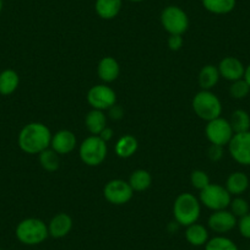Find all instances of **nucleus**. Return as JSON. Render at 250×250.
Masks as SVG:
<instances>
[{"instance_id":"58836bf2","label":"nucleus","mask_w":250,"mask_h":250,"mask_svg":"<svg viewBox=\"0 0 250 250\" xmlns=\"http://www.w3.org/2000/svg\"><path fill=\"white\" fill-rule=\"evenodd\" d=\"M130 3H141V1H145V0H128Z\"/></svg>"},{"instance_id":"cd10ccee","label":"nucleus","mask_w":250,"mask_h":250,"mask_svg":"<svg viewBox=\"0 0 250 250\" xmlns=\"http://www.w3.org/2000/svg\"><path fill=\"white\" fill-rule=\"evenodd\" d=\"M205 250H239L238 245L226 235H215L205 244Z\"/></svg>"},{"instance_id":"f8f14e48","label":"nucleus","mask_w":250,"mask_h":250,"mask_svg":"<svg viewBox=\"0 0 250 250\" xmlns=\"http://www.w3.org/2000/svg\"><path fill=\"white\" fill-rule=\"evenodd\" d=\"M238 225V218L229 210L212 211L208 220V226L217 235H225L226 233L234 229Z\"/></svg>"},{"instance_id":"aec40b11","label":"nucleus","mask_w":250,"mask_h":250,"mask_svg":"<svg viewBox=\"0 0 250 250\" xmlns=\"http://www.w3.org/2000/svg\"><path fill=\"white\" fill-rule=\"evenodd\" d=\"M85 126L91 135H100L101 131L107 126V117L103 110L92 109L85 118Z\"/></svg>"},{"instance_id":"4c0bfd02","label":"nucleus","mask_w":250,"mask_h":250,"mask_svg":"<svg viewBox=\"0 0 250 250\" xmlns=\"http://www.w3.org/2000/svg\"><path fill=\"white\" fill-rule=\"evenodd\" d=\"M3 8H4V1L3 0H0V13L3 11Z\"/></svg>"},{"instance_id":"7c9ffc66","label":"nucleus","mask_w":250,"mask_h":250,"mask_svg":"<svg viewBox=\"0 0 250 250\" xmlns=\"http://www.w3.org/2000/svg\"><path fill=\"white\" fill-rule=\"evenodd\" d=\"M190 183L193 185V188H195L196 190L201 191L203 189H205L208 184H210V177L206 172L201 169H195L191 172L190 174Z\"/></svg>"},{"instance_id":"412c9836","label":"nucleus","mask_w":250,"mask_h":250,"mask_svg":"<svg viewBox=\"0 0 250 250\" xmlns=\"http://www.w3.org/2000/svg\"><path fill=\"white\" fill-rule=\"evenodd\" d=\"M20 76L13 69H5L0 73V95L10 96L18 90Z\"/></svg>"},{"instance_id":"393cba45","label":"nucleus","mask_w":250,"mask_h":250,"mask_svg":"<svg viewBox=\"0 0 250 250\" xmlns=\"http://www.w3.org/2000/svg\"><path fill=\"white\" fill-rule=\"evenodd\" d=\"M129 184L134 191H145L152 184V175L146 169H136L131 173Z\"/></svg>"},{"instance_id":"1a4fd4ad","label":"nucleus","mask_w":250,"mask_h":250,"mask_svg":"<svg viewBox=\"0 0 250 250\" xmlns=\"http://www.w3.org/2000/svg\"><path fill=\"white\" fill-rule=\"evenodd\" d=\"M104 199L112 205H125L133 199L134 190L129 182L123 179L109 180L103 188Z\"/></svg>"},{"instance_id":"423d86ee","label":"nucleus","mask_w":250,"mask_h":250,"mask_svg":"<svg viewBox=\"0 0 250 250\" xmlns=\"http://www.w3.org/2000/svg\"><path fill=\"white\" fill-rule=\"evenodd\" d=\"M199 200L208 210L220 211L229 208L232 195L228 193V190L223 185L210 183L205 189L200 191Z\"/></svg>"},{"instance_id":"0eeeda50","label":"nucleus","mask_w":250,"mask_h":250,"mask_svg":"<svg viewBox=\"0 0 250 250\" xmlns=\"http://www.w3.org/2000/svg\"><path fill=\"white\" fill-rule=\"evenodd\" d=\"M161 23L162 27L169 35L183 36L189 28V16L177 5H169L165 8L161 13Z\"/></svg>"},{"instance_id":"f257e3e1","label":"nucleus","mask_w":250,"mask_h":250,"mask_svg":"<svg viewBox=\"0 0 250 250\" xmlns=\"http://www.w3.org/2000/svg\"><path fill=\"white\" fill-rule=\"evenodd\" d=\"M52 135L49 128L43 123H28L19 133V147L27 155H40L42 151L50 147Z\"/></svg>"},{"instance_id":"9d476101","label":"nucleus","mask_w":250,"mask_h":250,"mask_svg":"<svg viewBox=\"0 0 250 250\" xmlns=\"http://www.w3.org/2000/svg\"><path fill=\"white\" fill-rule=\"evenodd\" d=\"M87 102L92 109L104 112L117 103V93L107 83L92 86L87 92Z\"/></svg>"},{"instance_id":"7ed1b4c3","label":"nucleus","mask_w":250,"mask_h":250,"mask_svg":"<svg viewBox=\"0 0 250 250\" xmlns=\"http://www.w3.org/2000/svg\"><path fill=\"white\" fill-rule=\"evenodd\" d=\"M15 235L19 242L22 243L23 245L33 247V245L42 244L49 237L48 225L41 218H25L16 226Z\"/></svg>"},{"instance_id":"c756f323","label":"nucleus","mask_w":250,"mask_h":250,"mask_svg":"<svg viewBox=\"0 0 250 250\" xmlns=\"http://www.w3.org/2000/svg\"><path fill=\"white\" fill-rule=\"evenodd\" d=\"M250 93V87L244 79L233 81L229 86V95L234 100H243Z\"/></svg>"},{"instance_id":"39448f33","label":"nucleus","mask_w":250,"mask_h":250,"mask_svg":"<svg viewBox=\"0 0 250 250\" xmlns=\"http://www.w3.org/2000/svg\"><path fill=\"white\" fill-rule=\"evenodd\" d=\"M107 143L98 135H91L81 143L79 155L81 161L88 167H97L104 162L107 157Z\"/></svg>"},{"instance_id":"f03ea898","label":"nucleus","mask_w":250,"mask_h":250,"mask_svg":"<svg viewBox=\"0 0 250 250\" xmlns=\"http://www.w3.org/2000/svg\"><path fill=\"white\" fill-rule=\"evenodd\" d=\"M201 213V203L190 193H183L177 196L173 204V216L179 226L188 227L198 222Z\"/></svg>"},{"instance_id":"e433bc0d","label":"nucleus","mask_w":250,"mask_h":250,"mask_svg":"<svg viewBox=\"0 0 250 250\" xmlns=\"http://www.w3.org/2000/svg\"><path fill=\"white\" fill-rule=\"evenodd\" d=\"M243 79L247 81V83L249 85V87H250V64L248 66H245V73H244V78Z\"/></svg>"},{"instance_id":"4be33fe9","label":"nucleus","mask_w":250,"mask_h":250,"mask_svg":"<svg viewBox=\"0 0 250 250\" xmlns=\"http://www.w3.org/2000/svg\"><path fill=\"white\" fill-rule=\"evenodd\" d=\"M220 78L221 75L217 66L208 64V65L203 66L199 73V85H200L201 90L211 91L217 85Z\"/></svg>"},{"instance_id":"c85d7f7f","label":"nucleus","mask_w":250,"mask_h":250,"mask_svg":"<svg viewBox=\"0 0 250 250\" xmlns=\"http://www.w3.org/2000/svg\"><path fill=\"white\" fill-rule=\"evenodd\" d=\"M229 211L239 220L250 212L249 201L242 196H234L229 204Z\"/></svg>"},{"instance_id":"c9c22d12","label":"nucleus","mask_w":250,"mask_h":250,"mask_svg":"<svg viewBox=\"0 0 250 250\" xmlns=\"http://www.w3.org/2000/svg\"><path fill=\"white\" fill-rule=\"evenodd\" d=\"M113 135H114V131H113V129L109 128V126H105V128L101 131V134L98 136H100L103 141L108 143V141L112 140Z\"/></svg>"},{"instance_id":"f3484780","label":"nucleus","mask_w":250,"mask_h":250,"mask_svg":"<svg viewBox=\"0 0 250 250\" xmlns=\"http://www.w3.org/2000/svg\"><path fill=\"white\" fill-rule=\"evenodd\" d=\"M250 180L244 172H233L228 175L226 180V189L232 196H240L244 194L249 188Z\"/></svg>"},{"instance_id":"2eb2a0df","label":"nucleus","mask_w":250,"mask_h":250,"mask_svg":"<svg viewBox=\"0 0 250 250\" xmlns=\"http://www.w3.org/2000/svg\"><path fill=\"white\" fill-rule=\"evenodd\" d=\"M73 229V218L65 212L57 213L48 223L49 237L54 239H60L69 234Z\"/></svg>"},{"instance_id":"72a5a7b5","label":"nucleus","mask_w":250,"mask_h":250,"mask_svg":"<svg viewBox=\"0 0 250 250\" xmlns=\"http://www.w3.org/2000/svg\"><path fill=\"white\" fill-rule=\"evenodd\" d=\"M168 48L173 52H177L180 48L183 47V43H184V40H183V36L180 35H169V38L167 41Z\"/></svg>"},{"instance_id":"2f4dec72","label":"nucleus","mask_w":250,"mask_h":250,"mask_svg":"<svg viewBox=\"0 0 250 250\" xmlns=\"http://www.w3.org/2000/svg\"><path fill=\"white\" fill-rule=\"evenodd\" d=\"M238 230H239L240 235L245 239L250 240V212L248 215H245L244 217L239 218L238 220Z\"/></svg>"},{"instance_id":"a878e982","label":"nucleus","mask_w":250,"mask_h":250,"mask_svg":"<svg viewBox=\"0 0 250 250\" xmlns=\"http://www.w3.org/2000/svg\"><path fill=\"white\" fill-rule=\"evenodd\" d=\"M229 123L234 134L245 133V131L250 130V115L244 109H235L230 114Z\"/></svg>"},{"instance_id":"bb28decb","label":"nucleus","mask_w":250,"mask_h":250,"mask_svg":"<svg viewBox=\"0 0 250 250\" xmlns=\"http://www.w3.org/2000/svg\"><path fill=\"white\" fill-rule=\"evenodd\" d=\"M40 158V163L42 166V168L47 172H55V170L59 169L60 167V160L59 155L55 152L53 148H47V150L42 151V152L38 155Z\"/></svg>"},{"instance_id":"a211bd4d","label":"nucleus","mask_w":250,"mask_h":250,"mask_svg":"<svg viewBox=\"0 0 250 250\" xmlns=\"http://www.w3.org/2000/svg\"><path fill=\"white\" fill-rule=\"evenodd\" d=\"M123 0H96L95 10L103 20H113L119 15Z\"/></svg>"},{"instance_id":"20e7f679","label":"nucleus","mask_w":250,"mask_h":250,"mask_svg":"<svg viewBox=\"0 0 250 250\" xmlns=\"http://www.w3.org/2000/svg\"><path fill=\"white\" fill-rule=\"evenodd\" d=\"M193 110L200 119L205 122L216 119L222 114V103L220 98L211 91L201 90L193 98Z\"/></svg>"},{"instance_id":"6e6552de","label":"nucleus","mask_w":250,"mask_h":250,"mask_svg":"<svg viewBox=\"0 0 250 250\" xmlns=\"http://www.w3.org/2000/svg\"><path fill=\"white\" fill-rule=\"evenodd\" d=\"M205 134L210 144L225 147L232 140L234 131L230 126L229 120L218 117L216 119L208 122L205 126Z\"/></svg>"},{"instance_id":"4468645a","label":"nucleus","mask_w":250,"mask_h":250,"mask_svg":"<svg viewBox=\"0 0 250 250\" xmlns=\"http://www.w3.org/2000/svg\"><path fill=\"white\" fill-rule=\"evenodd\" d=\"M218 71H220L221 78L225 80L237 81L244 78L245 66L238 58L235 57H226L218 64Z\"/></svg>"},{"instance_id":"5701e85b","label":"nucleus","mask_w":250,"mask_h":250,"mask_svg":"<svg viewBox=\"0 0 250 250\" xmlns=\"http://www.w3.org/2000/svg\"><path fill=\"white\" fill-rule=\"evenodd\" d=\"M138 147L139 143L135 136L126 134V135H123L122 138L118 139L117 144H115V153L120 158H129L135 155Z\"/></svg>"},{"instance_id":"f704fd0d","label":"nucleus","mask_w":250,"mask_h":250,"mask_svg":"<svg viewBox=\"0 0 250 250\" xmlns=\"http://www.w3.org/2000/svg\"><path fill=\"white\" fill-rule=\"evenodd\" d=\"M108 114H109L110 119L120 120L123 118V115H124V109L120 105H117V103H115L113 107H110L108 109Z\"/></svg>"},{"instance_id":"6ab92c4d","label":"nucleus","mask_w":250,"mask_h":250,"mask_svg":"<svg viewBox=\"0 0 250 250\" xmlns=\"http://www.w3.org/2000/svg\"><path fill=\"white\" fill-rule=\"evenodd\" d=\"M185 239L193 247H205L208 240L210 239L208 228L198 222L188 226L185 229Z\"/></svg>"},{"instance_id":"ddd939ff","label":"nucleus","mask_w":250,"mask_h":250,"mask_svg":"<svg viewBox=\"0 0 250 250\" xmlns=\"http://www.w3.org/2000/svg\"><path fill=\"white\" fill-rule=\"evenodd\" d=\"M76 145H78V139L73 131L62 129V130L57 131L54 135H52L50 148H53L59 156L73 152Z\"/></svg>"},{"instance_id":"b1692460","label":"nucleus","mask_w":250,"mask_h":250,"mask_svg":"<svg viewBox=\"0 0 250 250\" xmlns=\"http://www.w3.org/2000/svg\"><path fill=\"white\" fill-rule=\"evenodd\" d=\"M205 10L213 15H227L234 10L237 0H201Z\"/></svg>"},{"instance_id":"9b49d317","label":"nucleus","mask_w":250,"mask_h":250,"mask_svg":"<svg viewBox=\"0 0 250 250\" xmlns=\"http://www.w3.org/2000/svg\"><path fill=\"white\" fill-rule=\"evenodd\" d=\"M230 157L242 166H250V130L234 134L228 144Z\"/></svg>"},{"instance_id":"dca6fc26","label":"nucleus","mask_w":250,"mask_h":250,"mask_svg":"<svg viewBox=\"0 0 250 250\" xmlns=\"http://www.w3.org/2000/svg\"><path fill=\"white\" fill-rule=\"evenodd\" d=\"M97 74L104 83H114L120 74L119 62L113 57H103L98 62Z\"/></svg>"},{"instance_id":"473e14b6","label":"nucleus","mask_w":250,"mask_h":250,"mask_svg":"<svg viewBox=\"0 0 250 250\" xmlns=\"http://www.w3.org/2000/svg\"><path fill=\"white\" fill-rule=\"evenodd\" d=\"M208 157L210 158V161H212V162H218L220 160H222L223 146L212 145V144H211L210 147H208Z\"/></svg>"}]
</instances>
